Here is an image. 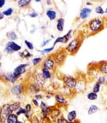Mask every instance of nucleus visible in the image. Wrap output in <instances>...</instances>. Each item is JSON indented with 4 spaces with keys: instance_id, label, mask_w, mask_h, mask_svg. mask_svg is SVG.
<instances>
[{
    "instance_id": "nucleus-54",
    "label": "nucleus",
    "mask_w": 107,
    "mask_h": 123,
    "mask_svg": "<svg viewBox=\"0 0 107 123\" xmlns=\"http://www.w3.org/2000/svg\"></svg>"
},
{
    "instance_id": "nucleus-3",
    "label": "nucleus",
    "mask_w": 107,
    "mask_h": 123,
    "mask_svg": "<svg viewBox=\"0 0 107 123\" xmlns=\"http://www.w3.org/2000/svg\"><path fill=\"white\" fill-rule=\"evenodd\" d=\"M63 81L66 86L68 89H71L75 88L77 83L73 77L68 75H66L64 77Z\"/></svg>"
},
{
    "instance_id": "nucleus-5",
    "label": "nucleus",
    "mask_w": 107,
    "mask_h": 123,
    "mask_svg": "<svg viewBox=\"0 0 107 123\" xmlns=\"http://www.w3.org/2000/svg\"><path fill=\"white\" fill-rule=\"evenodd\" d=\"M61 116V111L59 108H52L48 118L51 121L54 122Z\"/></svg>"
},
{
    "instance_id": "nucleus-36",
    "label": "nucleus",
    "mask_w": 107,
    "mask_h": 123,
    "mask_svg": "<svg viewBox=\"0 0 107 123\" xmlns=\"http://www.w3.org/2000/svg\"><path fill=\"white\" fill-rule=\"evenodd\" d=\"M25 109L26 110V113L31 112V109H32L31 106L29 104H27L25 106Z\"/></svg>"
},
{
    "instance_id": "nucleus-13",
    "label": "nucleus",
    "mask_w": 107,
    "mask_h": 123,
    "mask_svg": "<svg viewBox=\"0 0 107 123\" xmlns=\"http://www.w3.org/2000/svg\"><path fill=\"white\" fill-rule=\"evenodd\" d=\"M23 89L20 85H15L11 89V93L15 95H19L23 92Z\"/></svg>"
},
{
    "instance_id": "nucleus-18",
    "label": "nucleus",
    "mask_w": 107,
    "mask_h": 123,
    "mask_svg": "<svg viewBox=\"0 0 107 123\" xmlns=\"http://www.w3.org/2000/svg\"><path fill=\"white\" fill-rule=\"evenodd\" d=\"M17 116L16 114L11 113L8 116L6 122V123H17Z\"/></svg>"
},
{
    "instance_id": "nucleus-11",
    "label": "nucleus",
    "mask_w": 107,
    "mask_h": 123,
    "mask_svg": "<svg viewBox=\"0 0 107 123\" xmlns=\"http://www.w3.org/2000/svg\"><path fill=\"white\" fill-rule=\"evenodd\" d=\"M71 32V31H68V33L66 35L64 36L63 37L57 38L56 39V40L55 41V42H54V45H55L58 43H66V42H67L69 38Z\"/></svg>"
},
{
    "instance_id": "nucleus-51",
    "label": "nucleus",
    "mask_w": 107,
    "mask_h": 123,
    "mask_svg": "<svg viewBox=\"0 0 107 123\" xmlns=\"http://www.w3.org/2000/svg\"><path fill=\"white\" fill-rule=\"evenodd\" d=\"M106 110H107V106H106Z\"/></svg>"
},
{
    "instance_id": "nucleus-45",
    "label": "nucleus",
    "mask_w": 107,
    "mask_h": 123,
    "mask_svg": "<svg viewBox=\"0 0 107 123\" xmlns=\"http://www.w3.org/2000/svg\"><path fill=\"white\" fill-rule=\"evenodd\" d=\"M37 16H38V14H36L35 12H33V13L30 14V16L31 18H35V17H37Z\"/></svg>"
},
{
    "instance_id": "nucleus-41",
    "label": "nucleus",
    "mask_w": 107,
    "mask_h": 123,
    "mask_svg": "<svg viewBox=\"0 0 107 123\" xmlns=\"http://www.w3.org/2000/svg\"><path fill=\"white\" fill-rule=\"evenodd\" d=\"M35 99H36L38 101V100H41L42 98V96L41 95H35Z\"/></svg>"
},
{
    "instance_id": "nucleus-24",
    "label": "nucleus",
    "mask_w": 107,
    "mask_h": 123,
    "mask_svg": "<svg viewBox=\"0 0 107 123\" xmlns=\"http://www.w3.org/2000/svg\"><path fill=\"white\" fill-rule=\"evenodd\" d=\"M46 15L50 18V19L52 20L54 19L56 17V13L54 11L48 10L46 12Z\"/></svg>"
},
{
    "instance_id": "nucleus-38",
    "label": "nucleus",
    "mask_w": 107,
    "mask_h": 123,
    "mask_svg": "<svg viewBox=\"0 0 107 123\" xmlns=\"http://www.w3.org/2000/svg\"><path fill=\"white\" fill-rule=\"evenodd\" d=\"M41 59L40 58H34L33 61V63H34V65H36L38 63H39V62L41 61Z\"/></svg>"
},
{
    "instance_id": "nucleus-40",
    "label": "nucleus",
    "mask_w": 107,
    "mask_h": 123,
    "mask_svg": "<svg viewBox=\"0 0 107 123\" xmlns=\"http://www.w3.org/2000/svg\"><path fill=\"white\" fill-rule=\"evenodd\" d=\"M53 47L50 48H48V49H45L44 50H43V52L44 53H46V52H49L51 50H52L53 49Z\"/></svg>"
},
{
    "instance_id": "nucleus-4",
    "label": "nucleus",
    "mask_w": 107,
    "mask_h": 123,
    "mask_svg": "<svg viewBox=\"0 0 107 123\" xmlns=\"http://www.w3.org/2000/svg\"><path fill=\"white\" fill-rule=\"evenodd\" d=\"M8 105H5L1 108L0 112V118L1 123H6L8 116L11 113L8 109Z\"/></svg>"
},
{
    "instance_id": "nucleus-7",
    "label": "nucleus",
    "mask_w": 107,
    "mask_h": 123,
    "mask_svg": "<svg viewBox=\"0 0 107 123\" xmlns=\"http://www.w3.org/2000/svg\"><path fill=\"white\" fill-rule=\"evenodd\" d=\"M27 66V65L26 64H22L16 67L13 72V76L14 77L17 78L21 74H22L25 72V68Z\"/></svg>"
},
{
    "instance_id": "nucleus-29",
    "label": "nucleus",
    "mask_w": 107,
    "mask_h": 123,
    "mask_svg": "<svg viewBox=\"0 0 107 123\" xmlns=\"http://www.w3.org/2000/svg\"><path fill=\"white\" fill-rule=\"evenodd\" d=\"M43 75L45 78H51V74L48 70L44 69L42 70Z\"/></svg>"
},
{
    "instance_id": "nucleus-20",
    "label": "nucleus",
    "mask_w": 107,
    "mask_h": 123,
    "mask_svg": "<svg viewBox=\"0 0 107 123\" xmlns=\"http://www.w3.org/2000/svg\"><path fill=\"white\" fill-rule=\"evenodd\" d=\"M7 46L11 48L13 51H17L21 49V47L13 42H9L7 44Z\"/></svg>"
},
{
    "instance_id": "nucleus-53",
    "label": "nucleus",
    "mask_w": 107,
    "mask_h": 123,
    "mask_svg": "<svg viewBox=\"0 0 107 123\" xmlns=\"http://www.w3.org/2000/svg\"></svg>"
},
{
    "instance_id": "nucleus-43",
    "label": "nucleus",
    "mask_w": 107,
    "mask_h": 123,
    "mask_svg": "<svg viewBox=\"0 0 107 123\" xmlns=\"http://www.w3.org/2000/svg\"><path fill=\"white\" fill-rule=\"evenodd\" d=\"M6 52H7L8 53H12V52H13V51L12 50V49L11 48H10L9 47H7V46L6 48Z\"/></svg>"
},
{
    "instance_id": "nucleus-25",
    "label": "nucleus",
    "mask_w": 107,
    "mask_h": 123,
    "mask_svg": "<svg viewBox=\"0 0 107 123\" xmlns=\"http://www.w3.org/2000/svg\"><path fill=\"white\" fill-rule=\"evenodd\" d=\"M55 122L56 123H69L66 117L62 116H61L60 117H58Z\"/></svg>"
},
{
    "instance_id": "nucleus-47",
    "label": "nucleus",
    "mask_w": 107,
    "mask_h": 123,
    "mask_svg": "<svg viewBox=\"0 0 107 123\" xmlns=\"http://www.w3.org/2000/svg\"><path fill=\"white\" fill-rule=\"evenodd\" d=\"M3 18H4V15H3V14L0 13V19H2Z\"/></svg>"
},
{
    "instance_id": "nucleus-2",
    "label": "nucleus",
    "mask_w": 107,
    "mask_h": 123,
    "mask_svg": "<svg viewBox=\"0 0 107 123\" xmlns=\"http://www.w3.org/2000/svg\"><path fill=\"white\" fill-rule=\"evenodd\" d=\"M81 45V41L79 38H77L73 39L68 45L67 49L71 53H74L77 51Z\"/></svg>"
},
{
    "instance_id": "nucleus-39",
    "label": "nucleus",
    "mask_w": 107,
    "mask_h": 123,
    "mask_svg": "<svg viewBox=\"0 0 107 123\" xmlns=\"http://www.w3.org/2000/svg\"><path fill=\"white\" fill-rule=\"evenodd\" d=\"M32 102H33V104H34V105L35 106H39V103L38 101H37L36 99H33L32 100Z\"/></svg>"
},
{
    "instance_id": "nucleus-35",
    "label": "nucleus",
    "mask_w": 107,
    "mask_h": 123,
    "mask_svg": "<svg viewBox=\"0 0 107 123\" xmlns=\"http://www.w3.org/2000/svg\"><path fill=\"white\" fill-rule=\"evenodd\" d=\"M31 122L32 123H39V119L36 116H32L31 118Z\"/></svg>"
},
{
    "instance_id": "nucleus-50",
    "label": "nucleus",
    "mask_w": 107,
    "mask_h": 123,
    "mask_svg": "<svg viewBox=\"0 0 107 123\" xmlns=\"http://www.w3.org/2000/svg\"><path fill=\"white\" fill-rule=\"evenodd\" d=\"M105 12L107 13V8L106 9V10H105Z\"/></svg>"
},
{
    "instance_id": "nucleus-34",
    "label": "nucleus",
    "mask_w": 107,
    "mask_h": 123,
    "mask_svg": "<svg viewBox=\"0 0 107 123\" xmlns=\"http://www.w3.org/2000/svg\"><path fill=\"white\" fill-rule=\"evenodd\" d=\"M24 42H25L26 45H27V46L28 47V49H30V50L33 49H34V46H33V44H32V43H31L30 42H28V41H27V40H25V41H24Z\"/></svg>"
},
{
    "instance_id": "nucleus-10",
    "label": "nucleus",
    "mask_w": 107,
    "mask_h": 123,
    "mask_svg": "<svg viewBox=\"0 0 107 123\" xmlns=\"http://www.w3.org/2000/svg\"><path fill=\"white\" fill-rule=\"evenodd\" d=\"M65 57L66 55L63 52H58L55 57V60L56 63L60 64L63 62L65 58Z\"/></svg>"
},
{
    "instance_id": "nucleus-44",
    "label": "nucleus",
    "mask_w": 107,
    "mask_h": 123,
    "mask_svg": "<svg viewBox=\"0 0 107 123\" xmlns=\"http://www.w3.org/2000/svg\"><path fill=\"white\" fill-rule=\"evenodd\" d=\"M105 81V78H101L99 79V82H98L100 84H102L103 83H104Z\"/></svg>"
},
{
    "instance_id": "nucleus-31",
    "label": "nucleus",
    "mask_w": 107,
    "mask_h": 123,
    "mask_svg": "<svg viewBox=\"0 0 107 123\" xmlns=\"http://www.w3.org/2000/svg\"><path fill=\"white\" fill-rule=\"evenodd\" d=\"M25 113H26V110H25V109H24V108H21H21H20L17 111L16 114L18 116H19L20 115L22 114H25Z\"/></svg>"
},
{
    "instance_id": "nucleus-46",
    "label": "nucleus",
    "mask_w": 107,
    "mask_h": 123,
    "mask_svg": "<svg viewBox=\"0 0 107 123\" xmlns=\"http://www.w3.org/2000/svg\"><path fill=\"white\" fill-rule=\"evenodd\" d=\"M49 41H50V40H48L45 41V42L44 43H43V46H45V45H46L47 43H48L49 42Z\"/></svg>"
},
{
    "instance_id": "nucleus-1",
    "label": "nucleus",
    "mask_w": 107,
    "mask_h": 123,
    "mask_svg": "<svg viewBox=\"0 0 107 123\" xmlns=\"http://www.w3.org/2000/svg\"><path fill=\"white\" fill-rule=\"evenodd\" d=\"M89 29L93 32H97L100 31L103 28V25L101 20L99 18L92 19L89 23Z\"/></svg>"
},
{
    "instance_id": "nucleus-23",
    "label": "nucleus",
    "mask_w": 107,
    "mask_h": 123,
    "mask_svg": "<svg viewBox=\"0 0 107 123\" xmlns=\"http://www.w3.org/2000/svg\"><path fill=\"white\" fill-rule=\"evenodd\" d=\"M6 37L8 39L10 40H14L17 38L16 34L13 31H9L6 33Z\"/></svg>"
},
{
    "instance_id": "nucleus-27",
    "label": "nucleus",
    "mask_w": 107,
    "mask_h": 123,
    "mask_svg": "<svg viewBox=\"0 0 107 123\" xmlns=\"http://www.w3.org/2000/svg\"><path fill=\"white\" fill-rule=\"evenodd\" d=\"M30 0H21L18 1V3L19 6L20 7H23L28 5V4L30 3Z\"/></svg>"
},
{
    "instance_id": "nucleus-42",
    "label": "nucleus",
    "mask_w": 107,
    "mask_h": 123,
    "mask_svg": "<svg viewBox=\"0 0 107 123\" xmlns=\"http://www.w3.org/2000/svg\"><path fill=\"white\" fill-rule=\"evenodd\" d=\"M5 0H0V8L2 7L5 4Z\"/></svg>"
},
{
    "instance_id": "nucleus-15",
    "label": "nucleus",
    "mask_w": 107,
    "mask_h": 123,
    "mask_svg": "<svg viewBox=\"0 0 107 123\" xmlns=\"http://www.w3.org/2000/svg\"><path fill=\"white\" fill-rule=\"evenodd\" d=\"M51 109H52V107H47V108L45 109V110L41 111V119L43 120H45L46 119L48 118Z\"/></svg>"
},
{
    "instance_id": "nucleus-22",
    "label": "nucleus",
    "mask_w": 107,
    "mask_h": 123,
    "mask_svg": "<svg viewBox=\"0 0 107 123\" xmlns=\"http://www.w3.org/2000/svg\"><path fill=\"white\" fill-rule=\"evenodd\" d=\"M56 27L58 31H63L64 27V19L63 18H60L57 20Z\"/></svg>"
},
{
    "instance_id": "nucleus-30",
    "label": "nucleus",
    "mask_w": 107,
    "mask_h": 123,
    "mask_svg": "<svg viewBox=\"0 0 107 123\" xmlns=\"http://www.w3.org/2000/svg\"><path fill=\"white\" fill-rule=\"evenodd\" d=\"M6 78L7 80L11 81L12 83L15 82V81H16V80L17 79V78L14 77L13 75H8L6 76Z\"/></svg>"
},
{
    "instance_id": "nucleus-6",
    "label": "nucleus",
    "mask_w": 107,
    "mask_h": 123,
    "mask_svg": "<svg viewBox=\"0 0 107 123\" xmlns=\"http://www.w3.org/2000/svg\"><path fill=\"white\" fill-rule=\"evenodd\" d=\"M77 112L76 110H73L68 112L66 118L69 123H71L77 120Z\"/></svg>"
},
{
    "instance_id": "nucleus-28",
    "label": "nucleus",
    "mask_w": 107,
    "mask_h": 123,
    "mask_svg": "<svg viewBox=\"0 0 107 123\" xmlns=\"http://www.w3.org/2000/svg\"><path fill=\"white\" fill-rule=\"evenodd\" d=\"M101 84L99 82H97L96 84L94 85L93 88V90L92 92L95 93H97L99 92L100 91V88Z\"/></svg>"
},
{
    "instance_id": "nucleus-9",
    "label": "nucleus",
    "mask_w": 107,
    "mask_h": 123,
    "mask_svg": "<svg viewBox=\"0 0 107 123\" xmlns=\"http://www.w3.org/2000/svg\"><path fill=\"white\" fill-rule=\"evenodd\" d=\"M45 78L42 74H38L35 77V85L37 87H41L45 82Z\"/></svg>"
},
{
    "instance_id": "nucleus-26",
    "label": "nucleus",
    "mask_w": 107,
    "mask_h": 123,
    "mask_svg": "<svg viewBox=\"0 0 107 123\" xmlns=\"http://www.w3.org/2000/svg\"><path fill=\"white\" fill-rule=\"evenodd\" d=\"M100 70L104 74H107V63L102 64L100 66Z\"/></svg>"
},
{
    "instance_id": "nucleus-49",
    "label": "nucleus",
    "mask_w": 107,
    "mask_h": 123,
    "mask_svg": "<svg viewBox=\"0 0 107 123\" xmlns=\"http://www.w3.org/2000/svg\"><path fill=\"white\" fill-rule=\"evenodd\" d=\"M17 123H23V122H22V121H18V122H17Z\"/></svg>"
},
{
    "instance_id": "nucleus-14",
    "label": "nucleus",
    "mask_w": 107,
    "mask_h": 123,
    "mask_svg": "<svg viewBox=\"0 0 107 123\" xmlns=\"http://www.w3.org/2000/svg\"><path fill=\"white\" fill-rule=\"evenodd\" d=\"M54 63L53 60L51 59H48L44 62L43 67L45 69L50 70L52 69V68L54 67Z\"/></svg>"
},
{
    "instance_id": "nucleus-21",
    "label": "nucleus",
    "mask_w": 107,
    "mask_h": 123,
    "mask_svg": "<svg viewBox=\"0 0 107 123\" xmlns=\"http://www.w3.org/2000/svg\"><path fill=\"white\" fill-rule=\"evenodd\" d=\"M98 98V95L96 93L93 92H90L87 94V98L91 101H95Z\"/></svg>"
},
{
    "instance_id": "nucleus-8",
    "label": "nucleus",
    "mask_w": 107,
    "mask_h": 123,
    "mask_svg": "<svg viewBox=\"0 0 107 123\" xmlns=\"http://www.w3.org/2000/svg\"><path fill=\"white\" fill-rule=\"evenodd\" d=\"M55 98L56 102L61 105H66L68 104V101L66 98L61 94H56L55 95Z\"/></svg>"
},
{
    "instance_id": "nucleus-12",
    "label": "nucleus",
    "mask_w": 107,
    "mask_h": 123,
    "mask_svg": "<svg viewBox=\"0 0 107 123\" xmlns=\"http://www.w3.org/2000/svg\"><path fill=\"white\" fill-rule=\"evenodd\" d=\"M20 106L21 103L20 102H15L8 105V109L11 114L13 112L17 111L20 108Z\"/></svg>"
},
{
    "instance_id": "nucleus-48",
    "label": "nucleus",
    "mask_w": 107,
    "mask_h": 123,
    "mask_svg": "<svg viewBox=\"0 0 107 123\" xmlns=\"http://www.w3.org/2000/svg\"><path fill=\"white\" fill-rule=\"evenodd\" d=\"M80 123V122L79 121V120L77 119V120H76L75 121H74V122H71V123Z\"/></svg>"
},
{
    "instance_id": "nucleus-16",
    "label": "nucleus",
    "mask_w": 107,
    "mask_h": 123,
    "mask_svg": "<svg viewBox=\"0 0 107 123\" xmlns=\"http://www.w3.org/2000/svg\"><path fill=\"white\" fill-rule=\"evenodd\" d=\"M99 110V108L96 105L92 104L87 109V113L89 115H91L96 113Z\"/></svg>"
},
{
    "instance_id": "nucleus-17",
    "label": "nucleus",
    "mask_w": 107,
    "mask_h": 123,
    "mask_svg": "<svg viewBox=\"0 0 107 123\" xmlns=\"http://www.w3.org/2000/svg\"><path fill=\"white\" fill-rule=\"evenodd\" d=\"M91 12V9L88 8H83L80 13V17L84 19L89 16Z\"/></svg>"
},
{
    "instance_id": "nucleus-19",
    "label": "nucleus",
    "mask_w": 107,
    "mask_h": 123,
    "mask_svg": "<svg viewBox=\"0 0 107 123\" xmlns=\"http://www.w3.org/2000/svg\"><path fill=\"white\" fill-rule=\"evenodd\" d=\"M74 90L77 93L83 92L85 90V85L82 82L77 83V84L74 88Z\"/></svg>"
},
{
    "instance_id": "nucleus-32",
    "label": "nucleus",
    "mask_w": 107,
    "mask_h": 123,
    "mask_svg": "<svg viewBox=\"0 0 107 123\" xmlns=\"http://www.w3.org/2000/svg\"><path fill=\"white\" fill-rule=\"evenodd\" d=\"M13 12V10L12 8H9L7 10L3 12V14L4 15H5L6 16H9L11 15Z\"/></svg>"
},
{
    "instance_id": "nucleus-37",
    "label": "nucleus",
    "mask_w": 107,
    "mask_h": 123,
    "mask_svg": "<svg viewBox=\"0 0 107 123\" xmlns=\"http://www.w3.org/2000/svg\"><path fill=\"white\" fill-rule=\"evenodd\" d=\"M96 12L97 13H99V14H102L104 11L102 9V8H101V6H97V7H96Z\"/></svg>"
},
{
    "instance_id": "nucleus-52",
    "label": "nucleus",
    "mask_w": 107,
    "mask_h": 123,
    "mask_svg": "<svg viewBox=\"0 0 107 123\" xmlns=\"http://www.w3.org/2000/svg\"><path fill=\"white\" fill-rule=\"evenodd\" d=\"M0 66H1V64H0Z\"/></svg>"
},
{
    "instance_id": "nucleus-33",
    "label": "nucleus",
    "mask_w": 107,
    "mask_h": 123,
    "mask_svg": "<svg viewBox=\"0 0 107 123\" xmlns=\"http://www.w3.org/2000/svg\"><path fill=\"white\" fill-rule=\"evenodd\" d=\"M47 105L45 103V102H44V101H41L40 104V107L41 109V111L45 110V109H46L47 108Z\"/></svg>"
}]
</instances>
